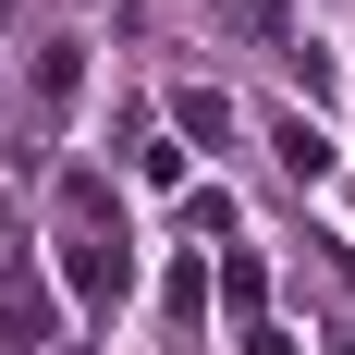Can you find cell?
<instances>
[{
  "instance_id": "obj_3",
  "label": "cell",
  "mask_w": 355,
  "mask_h": 355,
  "mask_svg": "<svg viewBox=\"0 0 355 355\" xmlns=\"http://www.w3.org/2000/svg\"><path fill=\"white\" fill-rule=\"evenodd\" d=\"M0 331H12V355L49 343V270H37V257H12V270H0Z\"/></svg>"
},
{
  "instance_id": "obj_5",
  "label": "cell",
  "mask_w": 355,
  "mask_h": 355,
  "mask_svg": "<svg viewBox=\"0 0 355 355\" xmlns=\"http://www.w3.org/2000/svg\"><path fill=\"white\" fill-rule=\"evenodd\" d=\"M257 294H270V270H257V257H220V306H245V319H257Z\"/></svg>"
},
{
  "instance_id": "obj_6",
  "label": "cell",
  "mask_w": 355,
  "mask_h": 355,
  "mask_svg": "<svg viewBox=\"0 0 355 355\" xmlns=\"http://www.w3.org/2000/svg\"><path fill=\"white\" fill-rule=\"evenodd\" d=\"M331 355H355V331H343V343H331Z\"/></svg>"
},
{
  "instance_id": "obj_2",
  "label": "cell",
  "mask_w": 355,
  "mask_h": 355,
  "mask_svg": "<svg viewBox=\"0 0 355 355\" xmlns=\"http://www.w3.org/2000/svg\"><path fill=\"white\" fill-rule=\"evenodd\" d=\"M25 98H37V123H73V98H86V49H73V37H49V49H37Z\"/></svg>"
},
{
  "instance_id": "obj_1",
  "label": "cell",
  "mask_w": 355,
  "mask_h": 355,
  "mask_svg": "<svg viewBox=\"0 0 355 355\" xmlns=\"http://www.w3.org/2000/svg\"><path fill=\"white\" fill-rule=\"evenodd\" d=\"M62 270H73V294H86V306H123V294H135L123 233H73V245H62Z\"/></svg>"
},
{
  "instance_id": "obj_4",
  "label": "cell",
  "mask_w": 355,
  "mask_h": 355,
  "mask_svg": "<svg viewBox=\"0 0 355 355\" xmlns=\"http://www.w3.org/2000/svg\"><path fill=\"white\" fill-rule=\"evenodd\" d=\"M282 172H306V184L331 172V135H319V123H306V110H294V123H282Z\"/></svg>"
}]
</instances>
